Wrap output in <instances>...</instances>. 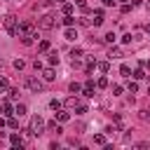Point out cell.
I'll return each instance as SVG.
<instances>
[{"instance_id":"25","label":"cell","mask_w":150,"mask_h":150,"mask_svg":"<svg viewBox=\"0 0 150 150\" xmlns=\"http://www.w3.org/2000/svg\"><path fill=\"white\" fill-rule=\"evenodd\" d=\"M70 56H73V59H77V56H82V49H80V47H75V49L70 52Z\"/></svg>"},{"instance_id":"26","label":"cell","mask_w":150,"mask_h":150,"mask_svg":"<svg viewBox=\"0 0 150 150\" xmlns=\"http://www.w3.org/2000/svg\"><path fill=\"white\" fill-rule=\"evenodd\" d=\"M98 68H101L103 73H108V70H110V63H108V61H103V63H98Z\"/></svg>"},{"instance_id":"42","label":"cell","mask_w":150,"mask_h":150,"mask_svg":"<svg viewBox=\"0 0 150 150\" xmlns=\"http://www.w3.org/2000/svg\"><path fill=\"white\" fill-rule=\"evenodd\" d=\"M0 112H2V103H0Z\"/></svg>"},{"instance_id":"37","label":"cell","mask_w":150,"mask_h":150,"mask_svg":"<svg viewBox=\"0 0 150 150\" xmlns=\"http://www.w3.org/2000/svg\"><path fill=\"white\" fill-rule=\"evenodd\" d=\"M9 98H19V89H9Z\"/></svg>"},{"instance_id":"2","label":"cell","mask_w":150,"mask_h":150,"mask_svg":"<svg viewBox=\"0 0 150 150\" xmlns=\"http://www.w3.org/2000/svg\"><path fill=\"white\" fill-rule=\"evenodd\" d=\"M2 23H5V28H7L9 35H19V26H16V19L14 16H5Z\"/></svg>"},{"instance_id":"35","label":"cell","mask_w":150,"mask_h":150,"mask_svg":"<svg viewBox=\"0 0 150 150\" xmlns=\"http://www.w3.org/2000/svg\"><path fill=\"white\" fill-rule=\"evenodd\" d=\"M14 68H16V70H21V68H23V61H21V59H16V61H14Z\"/></svg>"},{"instance_id":"19","label":"cell","mask_w":150,"mask_h":150,"mask_svg":"<svg viewBox=\"0 0 150 150\" xmlns=\"http://www.w3.org/2000/svg\"><path fill=\"white\" fill-rule=\"evenodd\" d=\"M49 63H52V66H56V63H59V54H56V52H52V54H49Z\"/></svg>"},{"instance_id":"38","label":"cell","mask_w":150,"mask_h":150,"mask_svg":"<svg viewBox=\"0 0 150 150\" xmlns=\"http://www.w3.org/2000/svg\"><path fill=\"white\" fill-rule=\"evenodd\" d=\"M5 89H7V80H5V77H0V91H5Z\"/></svg>"},{"instance_id":"28","label":"cell","mask_w":150,"mask_h":150,"mask_svg":"<svg viewBox=\"0 0 150 150\" xmlns=\"http://www.w3.org/2000/svg\"><path fill=\"white\" fill-rule=\"evenodd\" d=\"M2 110H5V112H7V115H12V110H14V108H12V105H9V103H7V101H5V103H2Z\"/></svg>"},{"instance_id":"31","label":"cell","mask_w":150,"mask_h":150,"mask_svg":"<svg viewBox=\"0 0 150 150\" xmlns=\"http://www.w3.org/2000/svg\"><path fill=\"white\" fill-rule=\"evenodd\" d=\"M96 84H98V87H101V89H103V87H108V77H101V80H98V82H96Z\"/></svg>"},{"instance_id":"9","label":"cell","mask_w":150,"mask_h":150,"mask_svg":"<svg viewBox=\"0 0 150 150\" xmlns=\"http://www.w3.org/2000/svg\"><path fill=\"white\" fill-rule=\"evenodd\" d=\"M108 56H110V59H122L124 54H122V49H117V47H112V49L108 52Z\"/></svg>"},{"instance_id":"20","label":"cell","mask_w":150,"mask_h":150,"mask_svg":"<svg viewBox=\"0 0 150 150\" xmlns=\"http://www.w3.org/2000/svg\"><path fill=\"white\" fill-rule=\"evenodd\" d=\"M63 23H66V26H73V23H75V19H73L70 14H66V16H63Z\"/></svg>"},{"instance_id":"4","label":"cell","mask_w":150,"mask_h":150,"mask_svg":"<svg viewBox=\"0 0 150 150\" xmlns=\"http://www.w3.org/2000/svg\"><path fill=\"white\" fill-rule=\"evenodd\" d=\"M26 87L33 91V94H38V91H42V82L38 80V77H26Z\"/></svg>"},{"instance_id":"16","label":"cell","mask_w":150,"mask_h":150,"mask_svg":"<svg viewBox=\"0 0 150 150\" xmlns=\"http://www.w3.org/2000/svg\"><path fill=\"white\" fill-rule=\"evenodd\" d=\"M115 38H117V35H115V33L110 30V33H105V38H103V40H105L108 45H112V42H115Z\"/></svg>"},{"instance_id":"11","label":"cell","mask_w":150,"mask_h":150,"mask_svg":"<svg viewBox=\"0 0 150 150\" xmlns=\"http://www.w3.org/2000/svg\"><path fill=\"white\" fill-rule=\"evenodd\" d=\"M84 96H94V82H91V80L84 84Z\"/></svg>"},{"instance_id":"12","label":"cell","mask_w":150,"mask_h":150,"mask_svg":"<svg viewBox=\"0 0 150 150\" xmlns=\"http://www.w3.org/2000/svg\"><path fill=\"white\" fill-rule=\"evenodd\" d=\"M77 103H80V101H77L75 96H68V98H66V108H77Z\"/></svg>"},{"instance_id":"18","label":"cell","mask_w":150,"mask_h":150,"mask_svg":"<svg viewBox=\"0 0 150 150\" xmlns=\"http://www.w3.org/2000/svg\"><path fill=\"white\" fill-rule=\"evenodd\" d=\"M120 73H122L124 77H129V75H131V68H129L127 63H122V68H120Z\"/></svg>"},{"instance_id":"21","label":"cell","mask_w":150,"mask_h":150,"mask_svg":"<svg viewBox=\"0 0 150 150\" xmlns=\"http://www.w3.org/2000/svg\"><path fill=\"white\" fill-rule=\"evenodd\" d=\"M38 49H40V52H47V49H49V42H47V40H42V42L38 45Z\"/></svg>"},{"instance_id":"41","label":"cell","mask_w":150,"mask_h":150,"mask_svg":"<svg viewBox=\"0 0 150 150\" xmlns=\"http://www.w3.org/2000/svg\"><path fill=\"white\" fill-rule=\"evenodd\" d=\"M54 2H66V0H54Z\"/></svg>"},{"instance_id":"5","label":"cell","mask_w":150,"mask_h":150,"mask_svg":"<svg viewBox=\"0 0 150 150\" xmlns=\"http://www.w3.org/2000/svg\"><path fill=\"white\" fill-rule=\"evenodd\" d=\"M19 35H35V33H33V23H30V21H23V23L19 26Z\"/></svg>"},{"instance_id":"7","label":"cell","mask_w":150,"mask_h":150,"mask_svg":"<svg viewBox=\"0 0 150 150\" xmlns=\"http://www.w3.org/2000/svg\"><path fill=\"white\" fill-rule=\"evenodd\" d=\"M54 115H56L59 122H68V120H70V112H68V110H61V108H59V112H54Z\"/></svg>"},{"instance_id":"23","label":"cell","mask_w":150,"mask_h":150,"mask_svg":"<svg viewBox=\"0 0 150 150\" xmlns=\"http://www.w3.org/2000/svg\"><path fill=\"white\" fill-rule=\"evenodd\" d=\"M63 14H73V5H70V2L63 5Z\"/></svg>"},{"instance_id":"34","label":"cell","mask_w":150,"mask_h":150,"mask_svg":"<svg viewBox=\"0 0 150 150\" xmlns=\"http://www.w3.org/2000/svg\"><path fill=\"white\" fill-rule=\"evenodd\" d=\"M129 12H131V5L124 2V5H122V14H129Z\"/></svg>"},{"instance_id":"22","label":"cell","mask_w":150,"mask_h":150,"mask_svg":"<svg viewBox=\"0 0 150 150\" xmlns=\"http://www.w3.org/2000/svg\"><path fill=\"white\" fill-rule=\"evenodd\" d=\"M49 108H52V110H59V108H61V101H56V98L49 101Z\"/></svg>"},{"instance_id":"30","label":"cell","mask_w":150,"mask_h":150,"mask_svg":"<svg viewBox=\"0 0 150 150\" xmlns=\"http://www.w3.org/2000/svg\"><path fill=\"white\" fill-rule=\"evenodd\" d=\"M141 120H145V122H150V110H141Z\"/></svg>"},{"instance_id":"10","label":"cell","mask_w":150,"mask_h":150,"mask_svg":"<svg viewBox=\"0 0 150 150\" xmlns=\"http://www.w3.org/2000/svg\"><path fill=\"white\" fill-rule=\"evenodd\" d=\"M42 77H45V80H47V82H52V80H54V77H56V73H54V70H52V68H47V70H45V73H42Z\"/></svg>"},{"instance_id":"1","label":"cell","mask_w":150,"mask_h":150,"mask_svg":"<svg viewBox=\"0 0 150 150\" xmlns=\"http://www.w3.org/2000/svg\"><path fill=\"white\" fill-rule=\"evenodd\" d=\"M54 26H56V16L54 14H45V16L38 19V28H42V30H49Z\"/></svg>"},{"instance_id":"8","label":"cell","mask_w":150,"mask_h":150,"mask_svg":"<svg viewBox=\"0 0 150 150\" xmlns=\"http://www.w3.org/2000/svg\"><path fill=\"white\" fill-rule=\"evenodd\" d=\"M105 21V16H103V12L101 9H96V14H94V26H101Z\"/></svg>"},{"instance_id":"40","label":"cell","mask_w":150,"mask_h":150,"mask_svg":"<svg viewBox=\"0 0 150 150\" xmlns=\"http://www.w3.org/2000/svg\"><path fill=\"white\" fill-rule=\"evenodd\" d=\"M145 68H148V70H150V61H145Z\"/></svg>"},{"instance_id":"14","label":"cell","mask_w":150,"mask_h":150,"mask_svg":"<svg viewBox=\"0 0 150 150\" xmlns=\"http://www.w3.org/2000/svg\"><path fill=\"white\" fill-rule=\"evenodd\" d=\"M14 115H19V117H21V115H26V105H23V103H19V105L14 108Z\"/></svg>"},{"instance_id":"45","label":"cell","mask_w":150,"mask_h":150,"mask_svg":"<svg viewBox=\"0 0 150 150\" xmlns=\"http://www.w3.org/2000/svg\"><path fill=\"white\" fill-rule=\"evenodd\" d=\"M148 94H150V89H148Z\"/></svg>"},{"instance_id":"3","label":"cell","mask_w":150,"mask_h":150,"mask_svg":"<svg viewBox=\"0 0 150 150\" xmlns=\"http://www.w3.org/2000/svg\"><path fill=\"white\" fill-rule=\"evenodd\" d=\"M30 129H33V134H42V131H45V120H42V115H35V117L30 120Z\"/></svg>"},{"instance_id":"39","label":"cell","mask_w":150,"mask_h":150,"mask_svg":"<svg viewBox=\"0 0 150 150\" xmlns=\"http://www.w3.org/2000/svg\"><path fill=\"white\" fill-rule=\"evenodd\" d=\"M115 2H117V0H103V5H105V7H112Z\"/></svg>"},{"instance_id":"17","label":"cell","mask_w":150,"mask_h":150,"mask_svg":"<svg viewBox=\"0 0 150 150\" xmlns=\"http://www.w3.org/2000/svg\"><path fill=\"white\" fill-rule=\"evenodd\" d=\"M33 38H35V35H21V42L28 47V45H33Z\"/></svg>"},{"instance_id":"15","label":"cell","mask_w":150,"mask_h":150,"mask_svg":"<svg viewBox=\"0 0 150 150\" xmlns=\"http://www.w3.org/2000/svg\"><path fill=\"white\" fill-rule=\"evenodd\" d=\"M94 143H96V145H105V136H103V134H96V136H94Z\"/></svg>"},{"instance_id":"29","label":"cell","mask_w":150,"mask_h":150,"mask_svg":"<svg viewBox=\"0 0 150 150\" xmlns=\"http://www.w3.org/2000/svg\"><path fill=\"white\" fill-rule=\"evenodd\" d=\"M87 112V105L84 103H77V115H84Z\"/></svg>"},{"instance_id":"6","label":"cell","mask_w":150,"mask_h":150,"mask_svg":"<svg viewBox=\"0 0 150 150\" xmlns=\"http://www.w3.org/2000/svg\"><path fill=\"white\" fill-rule=\"evenodd\" d=\"M63 38H66V40H70V42H73V40H77V30H75V28H70V26H68V28H66V33H63Z\"/></svg>"},{"instance_id":"32","label":"cell","mask_w":150,"mask_h":150,"mask_svg":"<svg viewBox=\"0 0 150 150\" xmlns=\"http://www.w3.org/2000/svg\"><path fill=\"white\" fill-rule=\"evenodd\" d=\"M129 91L136 94V91H138V84H136V82H129Z\"/></svg>"},{"instance_id":"36","label":"cell","mask_w":150,"mask_h":150,"mask_svg":"<svg viewBox=\"0 0 150 150\" xmlns=\"http://www.w3.org/2000/svg\"><path fill=\"white\" fill-rule=\"evenodd\" d=\"M134 77H136V80H141V77H145V73H143V70H141V68H138V70H136V73H134Z\"/></svg>"},{"instance_id":"33","label":"cell","mask_w":150,"mask_h":150,"mask_svg":"<svg viewBox=\"0 0 150 150\" xmlns=\"http://www.w3.org/2000/svg\"><path fill=\"white\" fill-rule=\"evenodd\" d=\"M120 94H122V87L115 84V87H112V96H120Z\"/></svg>"},{"instance_id":"24","label":"cell","mask_w":150,"mask_h":150,"mask_svg":"<svg viewBox=\"0 0 150 150\" xmlns=\"http://www.w3.org/2000/svg\"><path fill=\"white\" fill-rule=\"evenodd\" d=\"M131 40H134V38H131V33H127V35H122V42H124V45H131Z\"/></svg>"},{"instance_id":"43","label":"cell","mask_w":150,"mask_h":150,"mask_svg":"<svg viewBox=\"0 0 150 150\" xmlns=\"http://www.w3.org/2000/svg\"><path fill=\"white\" fill-rule=\"evenodd\" d=\"M120 2H127V0H120Z\"/></svg>"},{"instance_id":"13","label":"cell","mask_w":150,"mask_h":150,"mask_svg":"<svg viewBox=\"0 0 150 150\" xmlns=\"http://www.w3.org/2000/svg\"><path fill=\"white\" fill-rule=\"evenodd\" d=\"M9 143H12L14 148H16V145L21 148V136H19V134H12V136H9Z\"/></svg>"},{"instance_id":"27","label":"cell","mask_w":150,"mask_h":150,"mask_svg":"<svg viewBox=\"0 0 150 150\" xmlns=\"http://www.w3.org/2000/svg\"><path fill=\"white\" fill-rule=\"evenodd\" d=\"M80 89H82V87H80V84H77V82H70V91H73V94H77V91H80Z\"/></svg>"},{"instance_id":"44","label":"cell","mask_w":150,"mask_h":150,"mask_svg":"<svg viewBox=\"0 0 150 150\" xmlns=\"http://www.w3.org/2000/svg\"><path fill=\"white\" fill-rule=\"evenodd\" d=\"M148 9H150V2H148Z\"/></svg>"}]
</instances>
